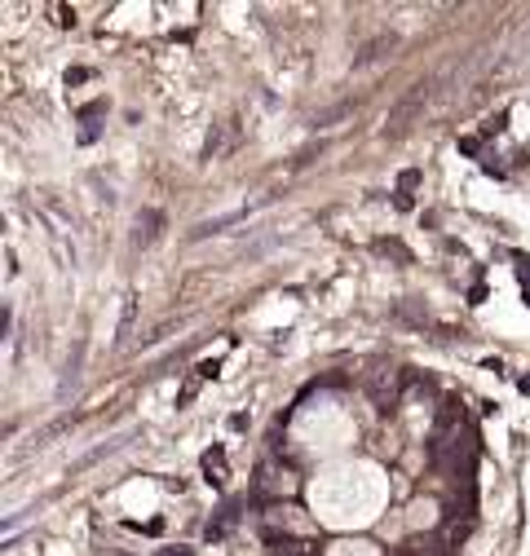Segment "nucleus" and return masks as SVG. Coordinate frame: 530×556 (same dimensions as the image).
I'll return each instance as SVG.
<instances>
[{
	"label": "nucleus",
	"instance_id": "nucleus-7",
	"mask_svg": "<svg viewBox=\"0 0 530 556\" xmlns=\"http://www.w3.org/2000/svg\"><path fill=\"white\" fill-rule=\"evenodd\" d=\"M420 186V168H407L403 177H398V194H412Z\"/></svg>",
	"mask_w": 530,
	"mask_h": 556
},
{
	"label": "nucleus",
	"instance_id": "nucleus-16",
	"mask_svg": "<svg viewBox=\"0 0 530 556\" xmlns=\"http://www.w3.org/2000/svg\"><path fill=\"white\" fill-rule=\"evenodd\" d=\"M521 301H526V309H530V288H526V292H521Z\"/></svg>",
	"mask_w": 530,
	"mask_h": 556
},
{
	"label": "nucleus",
	"instance_id": "nucleus-14",
	"mask_svg": "<svg viewBox=\"0 0 530 556\" xmlns=\"http://www.w3.org/2000/svg\"><path fill=\"white\" fill-rule=\"evenodd\" d=\"M160 556H194V547H164Z\"/></svg>",
	"mask_w": 530,
	"mask_h": 556
},
{
	"label": "nucleus",
	"instance_id": "nucleus-12",
	"mask_svg": "<svg viewBox=\"0 0 530 556\" xmlns=\"http://www.w3.org/2000/svg\"><path fill=\"white\" fill-rule=\"evenodd\" d=\"M53 14H58V18H53L58 27H76V10H66V5H58Z\"/></svg>",
	"mask_w": 530,
	"mask_h": 556
},
{
	"label": "nucleus",
	"instance_id": "nucleus-15",
	"mask_svg": "<svg viewBox=\"0 0 530 556\" xmlns=\"http://www.w3.org/2000/svg\"><path fill=\"white\" fill-rule=\"evenodd\" d=\"M517 389H521V393H530V376H521V380H517Z\"/></svg>",
	"mask_w": 530,
	"mask_h": 556
},
{
	"label": "nucleus",
	"instance_id": "nucleus-2",
	"mask_svg": "<svg viewBox=\"0 0 530 556\" xmlns=\"http://www.w3.org/2000/svg\"><path fill=\"white\" fill-rule=\"evenodd\" d=\"M393 45H398L393 36H376V40H367V45L358 49V58H354V66H371V62H376V58H384V53H389Z\"/></svg>",
	"mask_w": 530,
	"mask_h": 556
},
{
	"label": "nucleus",
	"instance_id": "nucleus-8",
	"mask_svg": "<svg viewBox=\"0 0 530 556\" xmlns=\"http://www.w3.org/2000/svg\"><path fill=\"white\" fill-rule=\"evenodd\" d=\"M504 124H508V111H495V115L482 124V137H495V132H504Z\"/></svg>",
	"mask_w": 530,
	"mask_h": 556
},
{
	"label": "nucleus",
	"instance_id": "nucleus-1",
	"mask_svg": "<svg viewBox=\"0 0 530 556\" xmlns=\"http://www.w3.org/2000/svg\"><path fill=\"white\" fill-rule=\"evenodd\" d=\"M204 477H209V485H217V491L226 485V451H222V446H213V451L204 455Z\"/></svg>",
	"mask_w": 530,
	"mask_h": 556
},
{
	"label": "nucleus",
	"instance_id": "nucleus-6",
	"mask_svg": "<svg viewBox=\"0 0 530 556\" xmlns=\"http://www.w3.org/2000/svg\"><path fill=\"white\" fill-rule=\"evenodd\" d=\"M62 80H66V89H76V85H85V80H93V72H89V66H72V72H66Z\"/></svg>",
	"mask_w": 530,
	"mask_h": 556
},
{
	"label": "nucleus",
	"instance_id": "nucleus-9",
	"mask_svg": "<svg viewBox=\"0 0 530 556\" xmlns=\"http://www.w3.org/2000/svg\"><path fill=\"white\" fill-rule=\"evenodd\" d=\"M323 155V142L318 147H305V151H296V160H292V168H305V164H314Z\"/></svg>",
	"mask_w": 530,
	"mask_h": 556
},
{
	"label": "nucleus",
	"instance_id": "nucleus-5",
	"mask_svg": "<svg viewBox=\"0 0 530 556\" xmlns=\"http://www.w3.org/2000/svg\"><path fill=\"white\" fill-rule=\"evenodd\" d=\"M132 318H138V296H128V305H124V318H119V340L128 336V327H132Z\"/></svg>",
	"mask_w": 530,
	"mask_h": 556
},
{
	"label": "nucleus",
	"instance_id": "nucleus-4",
	"mask_svg": "<svg viewBox=\"0 0 530 556\" xmlns=\"http://www.w3.org/2000/svg\"><path fill=\"white\" fill-rule=\"evenodd\" d=\"M331 556H376L371 543H341V547H331Z\"/></svg>",
	"mask_w": 530,
	"mask_h": 556
},
{
	"label": "nucleus",
	"instance_id": "nucleus-10",
	"mask_svg": "<svg viewBox=\"0 0 530 556\" xmlns=\"http://www.w3.org/2000/svg\"><path fill=\"white\" fill-rule=\"evenodd\" d=\"M194 393H199V380H186V384H181V393H177V406H190V402H194Z\"/></svg>",
	"mask_w": 530,
	"mask_h": 556
},
{
	"label": "nucleus",
	"instance_id": "nucleus-3",
	"mask_svg": "<svg viewBox=\"0 0 530 556\" xmlns=\"http://www.w3.org/2000/svg\"><path fill=\"white\" fill-rule=\"evenodd\" d=\"M376 252H380V256H393L398 265H412V252L398 243V239H376Z\"/></svg>",
	"mask_w": 530,
	"mask_h": 556
},
{
	"label": "nucleus",
	"instance_id": "nucleus-11",
	"mask_svg": "<svg viewBox=\"0 0 530 556\" xmlns=\"http://www.w3.org/2000/svg\"><path fill=\"white\" fill-rule=\"evenodd\" d=\"M459 151L464 155H482V137H459Z\"/></svg>",
	"mask_w": 530,
	"mask_h": 556
},
{
	"label": "nucleus",
	"instance_id": "nucleus-13",
	"mask_svg": "<svg viewBox=\"0 0 530 556\" xmlns=\"http://www.w3.org/2000/svg\"><path fill=\"white\" fill-rule=\"evenodd\" d=\"M217 371H222V363H217V358H209V363H199V380H213Z\"/></svg>",
	"mask_w": 530,
	"mask_h": 556
}]
</instances>
